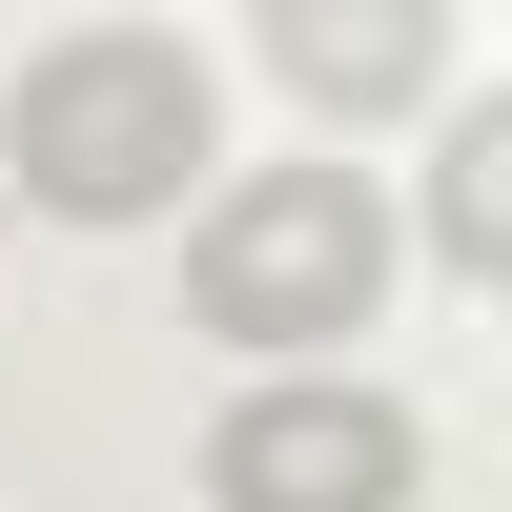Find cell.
Segmentation results:
<instances>
[{"label": "cell", "mask_w": 512, "mask_h": 512, "mask_svg": "<svg viewBox=\"0 0 512 512\" xmlns=\"http://www.w3.org/2000/svg\"><path fill=\"white\" fill-rule=\"evenodd\" d=\"M21 185L62 226H123V205H185L205 185V62L164 21H82L21 62Z\"/></svg>", "instance_id": "obj_1"}, {"label": "cell", "mask_w": 512, "mask_h": 512, "mask_svg": "<svg viewBox=\"0 0 512 512\" xmlns=\"http://www.w3.org/2000/svg\"><path fill=\"white\" fill-rule=\"evenodd\" d=\"M185 308L226 328V349H328V328L390 308V205L328 185V164H287V185H226L185 246Z\"/></svg>", "instance_id": "obj_2"}, {"label": "cell", "mask_w": 512, "mask_h": 512, "mask_svg": "<svg viewBox=\"0 0 512 512\" xmlns=\"http://www.w3.org/2000/svg\"><path fill=\"white\" fill-rule=\"evenodd\" d=\"M410 410L390 390H246L205 431V512H410Z\"/></svg>", "instance_id": "obj_3"}, {"label": "cell", "mask_w": 512, "mask_h": 512, "mask_svg": "<svg viewBox=\"0 0 512 512\" xmlns=\"http://www.w3.org/2000/svg\"><path fill=\"white\" fill-rule=\"evenodd\" d=\"M267 62H287V82H328V103H431V21H328V0H287Z\"/></svg>", "instance_id": "obj_4"}, {"label": "cell", "mask_w": 512, "mask_h": 512, "mask_svg": "<svg viewBox=\"0 0 512 512\" xmlns=\"http://www.w3.org/2000/svg\"><path fill=\"white\" fill-rule=\"evenodd\" d=\"M431 226H451L431 267H451V287H492V226H512V123H451V185H431Z\"/></svg>", "instance_id": "obj_5"}]
</instances>
